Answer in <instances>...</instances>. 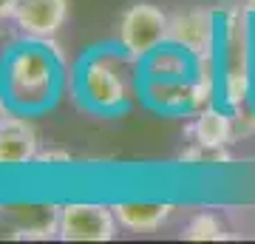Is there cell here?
<instances>
[{"label":"cell","mask_w":255,"mask_h":244,"mask_svg":"<svg viewBox=\"0 0 255 244\" xmlns=\"http://www.w3.org/2000/svg\"><path fill=\"white\" fill-rule=\"evenodd\" d=\"M253 105H255V94H253Z\"/></svg>","instance_id":"20"},{"label":"cell","mask_w":255,"mask_h":244,"mask_svg":"<svg viewBox=\"0 0 255 244\" xmlns=\"http://www.w3.org/2000/svg\"><path fill=\"white\" fill-rule=\"evenodd\" d=\"M190 136H193V142H201V145L230 148V145L236 142L233 111L219 108V105H210V108L199 111L196 114V122L190 125Z\"/></svg>","instance_id":"12"},{"label":"cell","mask_w":255,"mask_h":244,"mask_svg":"<svg viewBox=\"0 0 255 244\" xmlns=\"http://www.w3.org/2000/svg\"><path fill=\"white\" fill-rule=\"evenodd\" d=\"M119 222L111 205L102 202H68L60 210L63 242H114Z\"/></svg>","instance_id":"6"},{"label":"cell","mask_w":255,"mask_h":244,"mask_svg":"<svg viewBox=\"0 0 255 244\" xmlns=\"http://www.w3.org/2000/svg\"><path fill=\"white\" fill-rule=\"evenodd\" d=\"M184 239L187 242H230L227 227L221 225L216 213H196L184 227Z\"/></svg>","instance_id":"13"},{"label":"cell","mask_w":255,"mask_h":244,"mask_svg":"<svg viewBox=\"0 0 255 244\" xmlns=\"http://www.w3.org/2000/svg\"><path fill=\"white\" fill-rule=\"evenodd\" d=\"M68 20V0H17L14 26L23 37L51 40Z\"/></svg>","instance_id":"9"},{"label":"cell","mask_w":255,"mask_h":244,"mask_svg":"<svg viewBox=\"0 0 255 244\" xmlns=\"http://www.w3.org/2000/svg\"><path fill=\"white\" fill-rule=\"evenodd\" d=\"M179 162L182 165H224V162H233L227 148H213V145H201V142H193L187 151L179 154Z\"/></svg>","instance_id":"14"},{"label":"cell","mask_w":255,"mask_h":244,"mask_svg":"<svg viewBox=\"0 0 255 244\" xmlns=\"http://www.w3.org/2000/svg\"><path fill=\"white\" fill-rule=\"evenodd\" d=\"M3 233H9V230H6V219H3V208H0V236Z\"/></svg>","instance_id":"18"},{"label":"cell","mask_w":255,"mask_h":244,"mask_svg":"<svg viewBox=\"0 0 255 244\" xmlns=\"http://www.w3.org/2000/svg\"><path fill=\"white\" fill-rule=\"evenodd\" d=\"M40 154V134L28 114L9 111L0 119V168H26Z\"/></svg>","instance_id":"8"},{"label":"cell","mask_w":255,"mask_h":244,"mask_svg":"<svg viewBox=\"0 0 255 244\" xmlns=\"http://www.w3.org/2000/svg\"><path fill=\"white\" fill-rule=\"evenodd\" d=\"M219 80L224 108L236 111L253 102L255 94V20L244 3L221 9Z\"/></svg>","instance_id":"3"},{"label":"cell","mask_w":255,"mask_h":244,"mask_svg":"<svg viewBox=\"0 0 255 244\" xmlns=\"http://www.w3.org/2000/svg\"><path fill=\"white\" fill-rule=\"evenodd\" d=\"M170 34V14L162 11L156 3L139 0L130 3L117 23V43L125 48L130 57H136L139 63L145 60L153 48L167 43Z\"/></svg>","instance_id":"4"},{"label":"cell","mask_w":255,"mask_h":244,"mask_svg":"<svg viewBox=\"0 0 255 244\" xmlns=\"http://www.w3.org/2000/svg\"><path fill=\"white\" fill-rule=\"evenodd\" d=\"M244 6H247V9H250V14H253V20H255V0H247Z\"/></svg>","instance_id":"19"},{"label":"cell","mask_w":255,"mask_h":244,"mask_svg":"<svg viewBox=\"0 0 255 244\" xmlns=\"http://www.w3.org/2000/svg\"><path fill=\"white\" fill-rule=\"evenodd\" d=\"M3 88L11 111L37 117L57 102L63 91L65 57L60 45L51 40H31L11 45L0 60Z\"/></svg>","instance_id":"1"},{"label":"cell","mask_w":255,"mask_h":244,"mask_svg":"<svg viewBox=\"0 0 255 244\" xmlns=\"http://www.w3.org/2000/svg\"><path fill=\"white\" fill-rule=\"evenodd\" d=\"M9 100H6V88H3V74H0V119L9 114Z\"/></svg>","instance_id":"17"},{"label":"cell","mask_w":255,"mask_h":244,"mask_svg":"<svg viewBox=\"0 0 255 244\" xmlns=\"http://www.w3.org/2000/svg\"><path fill=\"white\" fill-rule=\"evenodd\" d=\"M60 210L54 202H14L3 205V219L11 239L26 242H48L60 239Z\"/></svg>","instance_id":"7"},{"label":"cell","mask_w":255,"mask_h":244,"mask_svg":"<svg viewBox=\"0 0 255 244\" xmlns=\"http://www.w3.org/2000/svg\"><path fill=\"white\" fill-rule=\"evenodd\" d=\"M219 37H221V9H182L170 14V34L167 40L182 45L199 60L219 57Z\"/></svg>","instance_id":"5"},{"label":"cell","mask_w":255,"mask_h":244,"mask_svg":"<svg viewBox=\"0 0 255 244\" xmlns=\"http://www.w3.org/2000/svg\"><path fill=\"white\" fill-rule=\"evenodd\" d=\"M14 11H17V0H0V23L14 20Z\"/></svg>","instance_id":"16"},{"label":"cell","mask_w":255,"mask_h":244,"mask_svg":"<svg viewBox=\"0 0 255 244\" xmlns=\"http://www.w3.org/2000/svg\"><path fill=\"white\" fill-rule=\"evenodd\" d=\"M142 80H162V82H176V80H190L196 77V57L184 51L176 43H162L139 63Z\"/></svg>","instance_id":"10"},{"label":"cell","mask_w":255,"mask_h":244,"mask_svg":"<svg viewBox=\"0 0 255 244\" xmlns=\"http://www.w3.org/2000/svg\"><path fill=\"white\" fill-rule=\"evenodd\" d=\"M111 208L119 227L128 233H153L176 210L170 202H117Z\"/></svg>","instance_id":"11"},{"label":"cell","mask_w":255,"mask_h":244,"mask_svg":"<svg viewBox=\"0 0 255 244\" xmlns=\"http://www.w3.org/2000/svg\"><path fill=\"white\" fill-rule=\"evenodd\" d=\"M34 165H40V168H57V165H71V154H68V151H57V148H48V151H40V154H37Z\"/></svg>","instance_id":"15"},{"label":"cell","mask_w":255,"mask_h":244,"mask_svg":"<svg viewBox=\"0 0 255 244\" xmlns=\"http://www.w3.org/2000/svg\"><path fill=\"white\" fill-rule=\"evenodd\" d=\"M139 60L128 54L119 43L88 51L74 71V88L80 102L102 117H114L130 108L133 97H139Z\"/></svg>","instance_id":"2"}]
</instances>
